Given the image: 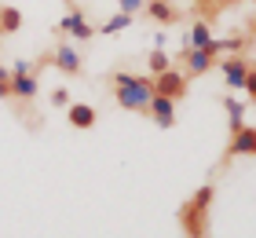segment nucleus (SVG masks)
<instances>
[{"label": "nucleus", "instance_id": "423d86ee", "mask_svg": "<svg viewBox=\"0 0 256 238\" xmlns=\"http://www.w3.org/2000/svg\"><path fill=\"white\" fill-rule=\"evenodd\" d=\"M212 66H216V55L208 48H187L183 52V74L187 77H205Z\"/></svg>", "mask_w": 256, "mask_h": 238}, {"label": "nucleus", "instance_id": "393cba45", "mask_svg": "<svg viewBox=\"0 0 256 238\" xmlns=\"http://www.w3.org/2000/svg\"><path fill=\"white\" fill-rule=\"evenodd\" d=\"M202 4H224V0H202Z\"/></svg>", "mask_w": 256, "mask_h": 238}, {"label": "nucleus", "instance_id": "4be33fe9", "mask_svg": "<svg viewBox=\"0 0 256 238\" xmlns=\"http://www.w3.org/2000/svg\"><path fill=\"white\" fill-rule=\"evenodd\" d=\"M11 74H37V63H30V59H18V63L11 66Z\"/></svg>", "mask_w": 256, "mask_h": 238}, {"label": "nucleus", "instance_id": "4468645a", "mask_svg": "<svg viewBox=\"0 0 256 238\" xmlns=\"http://www.w3.org/2000/svg\"><path fill=\"white\" fill-rule=\"evenodd\" d=\"M242 48H246V37H212L208 41V52H212L216 59L220 55H238Z\"/></svg>", "mask_w": 256, "mask_h": 238}, {"label": "nucleus", "instance_id": "dca6fc26", "mask_svg": "<svg viewBox=\"0 0 256 238\" xmlns=\"http://www.w3.org/2000/svg\"><path fill=\"white\" fill-rule=\"evenodd\" d=\"M208 41H212V30H208L205 19H198L187 30V48H208Z\"/></svg>", "mask_w": 256, "mask_h": 238}, {"label": "nucleus", "instance_id": "f3484780", "mask_svg": "<svg viewBox=\"0 0 256 238\" xmlns=\"http://www.w3.org/2000/svg\"><path fill=\"white\" fill-rule=\"evenodd\" d=\"M18 30H22V11L4 4L0 8V37H4V33H18Z\"/></svg>", "mask_w": 256, "mask_h": 238}, {"label": "nucleus", "instance_id": "f8f14e48", "mask_svg": "<svg viewBox=\"0 0 256 238\" xmlns=\"http://www.w3.org/2000/svg\"><path fill=\"white\" fill-rule=\"evenodd\" d=\"M66 117H70V125L74 128H92L96 125V106H88V103H70L66 106Z\"/></svg>", "mask_w": 256, "mask_h": 238}, {"label": "nucleus", "instance_id": "f257e3e1", "mask_svg": "<svg viewBox=\"0 0 256 238\" xmlns=\"http://www.w3.org/2000/svg\"><path fill=\"white\" fill-rule=\"evenodd\" d=\"M110 85H114V99H118L121 110H128V114H146L150 99H154V81H150V77L118 70V74L110 77Z\"/></svg>", "mask_w": 256, "mask_h": 238}, {"label": "nucleus", "instance_id": "0eeeda50", "mask_svg": "<svg viewBox=\"0 0 256 238\" xmlns=\"http://www.w3.org/2000/svg\"><path fill=\"white\" fill-rule=\"evenodd\" d=\"M55 30H59V33H70L74 41H92V37L99 33V30L92 26V22H88L84 15H80V11H70V15H66V19H62Z\"/></svg>", "mask_w": 256, "mask_h": 238}, {"label": "nucleus", "instance_id": "39448f33", "mask_svg": "<svg viewBox=\"0 0 256 238\" xmlns=\"http://www.w3.org/2000/svg\"><path fill=\"white\" fill-rule=\"evenodd\" d=\"M234 158H256V125H242L230 132V143L224 150V165H230Z\"/></svg>", "mask_w": 256, "mask_h": 238}, {"label": "nucleus", "instance_id": "9d476101", "mask_svg": "<svg viewBox=\"0 0 256 238\" xmlns=\"http://www.w3.org/2000/svg\"><path fill=\"white\" fill-rule=\"evenodd\" d=\"M143 11L158 22V26H176V22H180V8L172 4V0H146Z\"/></svg>", "mask_w": 256, "mask_h": 238}, {"label": "nucleus", "instance_id": "6ab92c4d", "mask_svg": "<svg viewBox=\"0 0 256 238\" xmlns=\"http://www.w3.org/2000/svg\"><path fill=\"white\" fill-rule=\"evenodd\" d=\"M246 103H252L256 106V63H249V74H246Z\"/></svg>", "mask_w": 256, "mask_h": 238}, {"label": "nucleus", "instance_id": "a211bd4d", "mask_svg": "<svg viewBox=\"0 0 256 238\" xmlns=\"http://www.w3.org/2000/svg\"><path fill=\"white\" fill-rule=\"evenodd\" d=\"M146 63H150V77H154V74H165V70L172 66V59H168V52H165V48H154Z\"/></svg>", "mask_w": 256, "mask_h": 238}, {"label": "nucleus", "instance_id": "b1692460", "mask_svg": "<svg viewBox=\"0 0 256 238\" xmlns=\"http://www.w3.org/2000/svg\"><path fill=\"white\" fill-rule=\"evenodd\" d=\"M168 44V30H158L154 33V48H165Z\"/></svg>", "mask_w": 256, "mask_h": 238}, {"label": "nucleus", "instance_id": "7ed1b4c3", "mask_svg": "<svg viewBox=\"0 0 256 238\" xmlns=\"http://www.w3.org/2000/svg\"><path fill=\"white\" fill-rule=\"evenodd\" d=\"M249 63H252V59H249L246 52L216 59V70H220V74H224V88H227L230 95L246 88V74H249Z\"/></svg>", "mask_w": 256, "mask_h": 238}, {"label": "nucleus", "instance_id": "6e6552de", "mask_svg": "<svg viewBox=\"0 0 256 238\" xmlns=\"http://www.w3.org/2000/svg\"><path fill=\"white\" fill-rule=\"evenodd\" d=\"M52 66H55V70H62L66 77H77L80 70H84V63H80V52H77L74 44H59V48H55Z\"/></svg>", "mask_w": 256, "mask_h": 238}, {"label": "nucleus", "instance_id": "aec40b11", "mask_svg": "<svg viewBox=\"0 0 256 238\" xmlns=\"http://www.w3.org/2000/svg\"><path fill=\"white\" fill-rule=\"evenodd\" d=\"M143 8H146V0H118V11H124V15H139Z\"/></svg>", "mask_w": 256, "mask_h": 238}, {"label": "nucleus", "instance_id": "a878e982", "mask_svg": "<svg viewBox=\"0 0 256 238\" xmlns=\"http://www.w3.org/2000/svg\"><path fill=\"white\" fill-rule=\"evenodd\" d=\"M224 4H246V0H224Z\"/></svg>", "mask_w": 256, "mask_h": 238}, {"label": "nucleus", "instance_id": "f03ea898", "mask_svg": "<svg viewBox=\"0 0 256 238\" xmlns=\"http://www.w3.org/2000/svg\"><path fill=\"white\" fill-rule=\"evenodd\" d=\"M212 201H216V187L202 183L180 205V231L187 238H208V209H212Z\"/></svg>", "mask_w": 256, "mask_h": 238}, {"label": "nucleus", "instance_id": "1a4fd4ad", "mask_svg": "<svg viewBox=\"0 0 256 238\" xmlns=\"http://www.w3.org/2000/svg\"><path fill=\"white\" fill-rule=\"evenodd\" d=\"M37 92H40L37 74H11V99L30 103V99H37Z\"/></svg>", "mask_w": 256, "mask_h": 238}, {"label": "nucleus", "instance_id": "ddd939ff", "mask_svg": "<svg viewBox=\"0 0 256 238\" xmlns=\"http://www.w3.org/2000/svg\"><path fill=\"white\" fill-rule=\"evenodd\" d=\"M224 106H227V121H230V132H234V128H242V125H246V99H238V95H224Z\"/></svg>", "mask_w": 256, "mask_h": 238}, {"label": "nucleus", "instance_id": "412c9836", "mask_svg": "<svg viewBox=\"0 0 256 238\" xmlns=\"http://www.w3.org/2000/svg\"><path fill=\"white\" fill-rule=\"evenodd\" d=\"M0 99H11V66H0Z\"/></svg>", "mask_w": 256, "mask_h": 238}, {"label": "nucleus", "instance_id": "20e7f679", "mask_svg": "<svg viewBox=\"0 0 256 238\" xmlns=\"http://www.w3.org/2000/svg\"><path fill=\"white\" fill-rule=\"evenodd\" d=\"M150 81H154V95H165V99H176V103L190 88V77L183 74V70H176V66H168L165 74H154Z\"/></svg>", "mask_w": 256, "mask_h": 238}, {"label": "nucleus", "instance_id": "2eb2a0df", "mask_svg": "<svg viewBox=\"0 0 256 238\" xmlns=\"http://www.w3.org/2000/svg\"><path fill=\"white\" fill-rule=\"evenodd\" d=\"M132 26H136V15H124V11H118V15H110V19L99 26V33H106V37H118V33L132 30Z\"/></svg>", "mask_w": 256, "mask_h": 238}, {"label": "nucleus", "instance_id": "9b49d317", "mask_svg": "<svg viewBox=\"0 0 256 238\" xmlns=\"http://www.w3.org/2000/svg\"><path fill=\"white\" fill-rule=\"evenodd\" d=\"M146 114L154 117V121H158L161 128H172V125H176V99L154 95V99H150V106H146Z\"/></svg>", "mask_w": 256, "mask_h": 238}, {"label": "nucleus", "instance_id": "5701e85b", "mask_svg": "<svg viewBox=\"0 0 256 238\" xmlns=\"http://www.w3.org/2000/svg\"><path fill=\"white\" fill-rule=\"evenodd\" d=\"M52 106H62V110H66V106H70V92L66 88H55L52 92Z\"/></svg>", "mask_w": 256, "mask_h": 238}]
</instances>
